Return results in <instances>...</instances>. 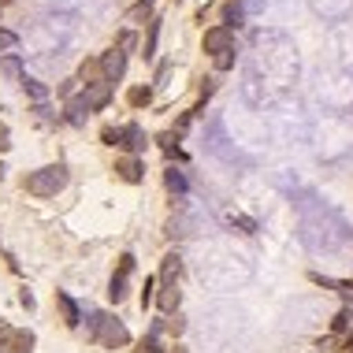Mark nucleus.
<instances>
[{
  "label": "nucleus",
  "instance_id": "obj_1",
  "mask_svg": "<svg viewBox=\"0 0 353 353\" xmlns=\"http://www.w3.org/2000/svg\"><path fill=\"white\" fill-rule=\"evenodd\" d=\"M63 186H68V168L63 164H49V168L34 171V175L26 179V190H30L34 197H56Z\"/></svg>",
  "mask_w": 353,
  "mask_h": 353
},
{
  "label": "nucleus",
  "instance_id": "obj_2",
  "mask_svg": "<svg viewBox=\"0 0 353 353\" xmlns=\"http://www.w3.org/2000/svg\"><path fill=\"white\" fill-rule=\"evenodd\" d=\"M90 339H93V342H101L104 350H119V346H127V342H130V331L123 327L116 316H101L97 331H93Z\"/></svg>",
  "mask_w": 353,
  "mask_h": 353
},
{
  "label": "nucleus",
  "instance_id": "obj_3",
  "mask_svg": "<svg viewBox=\"0 0 353 353\" xmlns=\"http://www.w3.org/2000/svg\"><path fill=\"white\" fill-rule=\"evenodd\" d=\"M101 74H104V82H112L116 85L123 74H127V52L123 49H108L101 56Z\"/></svg>",
  "mask_w": 353,
  "mask_h": 353
},
{
  "label": "nucleus",
  "instance_id": "obj_4",
  "mask_svg": "<svg viewBox=\"0 0 353 353\" xmlns=\"http://www.w3.org/2000/svg\"><path fill=\"white\" fill-rule=\"evenodd\" d=\"M227 49H234V30H227V26H212V30H205V52L216 56L219 52H227Z\"/></svg>",
  "mask_w": 353,
  "mask_h": 353
},
{
  "label": "nucleus",
  "instance_id": "obj_5",
  "mask_svg": "<svg viewBox=\"0 0 353 353\" xmlns=\"http://www.w3.org/2000/svg\"><path fill=\"white\" fill-rule=\"evenodd\" d=\"M145 145H149L145 130H141L138 123H127V127H123V138H119V149H130V157H138V152H145Z\"/></svg>",
  "mask_w": 353,
  "mask_h": 353
},
{
  "label": "nucleus",
  "instance_id": "obj_6",
  "mask_svg": "<svg viewBox=\"0 0 353 353\" xmlns=\"http://www.w3.org/2000/svg\"><path fill=\"white\" fill-rule=\"evenodd\" d=\"M82 101L90 104V112H101L104 104L112 101V82H97V85H85V93H82Z\"/></svg>",
  "mask_w": 353,
  "mask_h": 353
},
{
  "label": "nucleus",
  "instance_id": "obj_7",
  "mask_svg": "<svg viewBox=\"0 0 353 353\" xmlns=\"http://www.w3.org/2000/svg\"><path fill=\"white\" fill-rule=\"evenodd\" d=\"M116 175L123 179V183H141L145 168H141L138 157H119V160H116Z\"/></svg>",
  "mask_w": 353,
  "mask_h": 353
},
{
  "label": "nucleus",
  "instance_id": "obj_8",
  "mask_svg": "<svg viewBox=\"0 0 353 353\" xmlns=\"http://www.w3.org/2000/svg\"><path fill=\"white\" fill-rule=\"evenodd\" d=\"M56 305H60V312H63V323H68V327H79V323H82V312H79V305L71 301V294L56 290Z\"/></svg>",
  "mask_w": 353,
  "mask_h": 353
},
{
  "label": "nucleus",
  "instance_id": "obj_9",
  "mask_svg": "<svg viewBox=\"0 0 353 353\" xmlns=\"http://www.w3.org/2000/svg\"><path fill=\"white\" fill-rule=\"evenodd\" d=\"M123 19H127L130 26H141V23L149 26L157 15H152V4H149V0H138V4H130V8H127V15H123Z\"/></svg>",
  "mask_w": 353,
  "mask_h": 353
},
{
  "label": "nucleus",
  "instance_id": "obj_10",
  "mask_svg": "<svg viewBox=\"0 0 353 353\" xmlns=\"http://www.w3.org/2000/svg\"><path fill=\"white\" fill-rule=\"evenodd\" d=\"M160 312L164 316H175V309H179V286L175 283H164V290H160Z\"/></svg>",
  "mask_w": 353,
  "mask_h": 353
},
{
  "label": "nucleus",
  "instance_id": "obj_11",
  "mask_svg": "<svg viewBox=\"0 0 353 353\" xmlns=\"http://www.w3.org/2000/svg\"><path fill=\"white\" fill-rule=\"evenodd\" d=\"M4 350L8 353H30L34 350V335L30 331H12V339L4 342Z\"/></svg>",
  "mask_w": 353,
  "mask_h": 353
},
{
  "label": "nucleus",
  "instance_id": "obj_12",
  "mask_svg": "<svg viewBox=\"0 0 353 353\" xmlns=\"http://www.w3.org/2000/svg\"><path fill=\"white\" fill-rule=\"evenodd\" d=\"M63 112H68L71 127H85V119H90V104H85L82 97L79 101H68V108H63Z\"/></svg>",
  "mask_w": 353,
  "mask_h": 353
},
{
  "label": "nucleus",
  "instance_id": "obj_13",
  "mask_svg": "<svg viewBox=\"0 0 353 353\" xmlns=\"http://www.w3.org/2000/svg\"><path fill=\"white\" fill-rule=\"evenodd\" d=\"M179 275H183V261H179V253H168L164 264H160V279H164V283H179Z\"/></svg>",
  "mask_w": 353,
  "mask_h": 353
},
{
  "label": "nucleus",
  "instance_id": "obj_14",
  "mask_svg": "<svg viewBox=\"0 0 353 353\" xmlns=\"http://www.w3.org/2000/svg\"><path fill=\"white\" fill-rule=\"evenodd\" d=\"M164 186L171 190V194H179V197H183L186 190H190L186 175H183V171H179V168H168V171H164Z\"/></svg>",
  "mask_w": 353,
  "mask_h": 353
},
{
  "label": "nucleus",
  "instance_id": "obj_15",
  "mask_svg": "<svg viewBox=\"0 0 353 353\" xmlns=\"http://www.w3.org/2000/svg\"><path fill=\"white\" fill-rule=\"evenodd\" d=\"M19 82H23L26 97H34L37 104H45V101H49V85H45V82H37V79H26V74H23Z\"/></svg>",
  "mask_w": 353,
  "mask_h": 353
},
{
  "label": "nucleus",
  "instance_id": "obj_16",
  "mask_svg": "<svg viewBox=\"0 0 353 353\" xmlns=\"http://www.w3.org/2000/svg\"><path fill=\"white\" fill-rule=\"evenodd\" d=\"M79 82H85V85L104 82V74H101V60H85V63H82V71H79Z\"/></svg>",
  "mask_w": 353,
  "mask_h": 353
},
{
  "label": "nucleus",
  "instance_id": "obj_17",
  "mask_svg": "<svg viewBox=\"0 0 353 353\" xmlns=\"http://www.w3.org/2000/svg\"><path fill=\"white\" fill-rule=\"evenodd\" d=\"M157 37H160V19H152L149 30H145V45H141V56H145V60L157 56Z\"/></svg>",
  "mask_w": 353,
  "mask_h": 353
},
{
  "label": "nucleus",
  "instance_id": "obj_18",
  "mask_svg": "<svg viewBox=\"0 0 353 353\" xmlns=\"http://www.w3.org/2000/svg\"><path fill=\"white\" fill-rule=\"evenodd\" d=\"M242 19H245V12H242V4H223V26L227 30H234V26H242Z\"/></svg>",
  "mask_w": 353,
  "mask_h": 353
},
{
  "label": "nucleus",
  "instance_id": "obj_19",
  "mask_svg": "<svg viewBox=\"0 0 353 353\" xmlns=\"http://www.w3.org/2000/svg\"><path fill=\"white\" fill-rule=\"evenodd\" d=\"M149 101H152V90H149V85H134V90L127 93V104H130V108H145Z\"/></svg>",
  "mask_w": 353,
  "mask_h": 353
},
{
  "label": "nucleus",
  "instance_id": "obj_20",
  "mask_svg": "<svg viewBox=\"0 0 353 353\" xmlns=\"http://www.w3.org/2000/svg\"><path fill=\"white\" fill-rule=\"evenodd\" d=\"M0 71H4L8 79H23V60H19L15 52H8L4 60H0Z\"/></svg>",
  "mask_w": 353,
  "mask_h": 353
},
{
  "label": "nucleus",
  "instance_id": "obj_21",
  "mask_svg": "<svg viewBox=\"0 0 353 353\" xmlns=\"http://www.w3.org/2000/svg\"><path fill=\"white\" fill-rule=\"evenodd\" d=\"M108 298L116 301V305H119L123 298H127V275H119V272L112 275V283H108Z\"/></svg>",
  "mask_w": 353,
  "mask_h": 353
},
{
  "label": "nucleus",
  "instance_id": "obj_22",
  "mask_svg": "<svg viewBox=\"0 0 353 353\" xmlns=\"http://www.w3.org/2000/svg\"><path fill=\"white\" fill-rule=\"evenodd\" d=\"M234 60H238V49H227V52H219L212 63H216V71H231V68H234Z\"/></svg>",
  "mask_w": 353,
  "mask_h": 353
},
{
  "label": "nucleus",
  "instance_id": "obj_23",
  "mask_svg": "<svg viewBox=\"0 0 353 353\" xmlns=\"http://www.w3.org/2000/svg\"><path fill=\"white\" fill-rule=\"evenodd\" d=\"M119 138H123V127H104V130H101V141H104V145H119Z\"/></svg>",
  "mask_w": 353,
  "mask_h": 353
},
{
  "label": "nucleus",
  "instance_id": "obj_24",
  "mask_svg": "<svg viewBox=\"0 0 353 353\" xmlns=\"http://www.w3.org/2000/svg\"><path fill=\"white\" fill-rule=\"evenodd\" d=\"M15 45H19V34H12V30H4V26H0V52L15 49Z\"/></svg>",
  "mask_w": 353,
  "mask_h": 353
},
{
  "label": "nucleus",
  "instance_id": "obj_25",
  "mask_svg": "<svg viewBox=\"0 0 353 353\" xmlns=\"http://www.w3.org/2000/svg\"><path fill=\"white\" fill-rule=\"evenodd\" d=\"M350 323H353V309H342L339 316H335V323H331V327H335V331H346Z\"/></svg>",
  "mask_w": 353,
  "mask_h": 353
},
{
  "label": "nucleus",
  "instance_id": "obj_26",
  "mask_svg": "<svg viewBox=\"0 0 353 353\" xmlns=\"http://www.w3.org/2000/svg\"><path fill=\"white\" fill-rule=\"evenodd\" d=\"M116 49H123V52L134 49V30H123V34L116 37Z\"/></svg>",
  "mask_w": 353,
  "mask_h": 353
},
{
  "label": "nucleus",
  "instance_id": "obj_27",
  "mask_svg": "<svg viewBox=\"0 0 353 353\" xmlns=\"http://www.w3.org/2000/svg\"><path fill=\"white\" fill-rule=\"evenodd\" d=\"M138 353H164V350H160V342L149 335V339H141V342H138Z\"/></svg>",
  "mask_w": 353,
  "mask_h": 353
},
{
  "label": "nucleus",
  "instance_id": "obj_28",
  "mask_svg": "<svg viewBox=\"0 0 353 353\" xmlns=\"http://www.w3.org/2000/svg\"><path fill=\"white\" fill-rule=\"evenodd\" d=\"M134 272V253H123L119 256V275H130Z\"/></svg>",
  "mask_w": 353,
  "mask_h": 353
},
{
  "label": "nucleus",
  "instance_id": "obj_29",
  "mask_svg": "<svg viewBox=\"0 0 353 353\" xmlns=\"http://www.w3.org/2000/svg\"><path fill=\"white\" fill-rule=\"evenodd\" d=\"M8 149H12V130L0 123V152H8Z\"/></svg>",
  "mask_w": 353,
  "mask_h": 353
},
{
  "label": "nucleus",
  "instance_id": "obj_30",
  "mask_svg": "<svg viewBox=\"0 0 353 353\" xmlns=\"http://www.w3.org/2000/svg\"><path fill=\"white\" fill-rule=\"evenodd\" d=\"M152 286H157V279H145V290H141V309H149V301H152Z\"/></svg>",
  "mask_w": 353,
  "mask_h": 353
},
{
  "label": "nucleus",
  "instance_id": "obj_31",
  "mask_svg": "<svg viewBox=\"0 0 353 353\" xmlns=\"http://www.w3.org/2000/svg\"><path fill=\"white\" fill-rule=\"evenodd\" d=\"M34 116H37V123H52V112L45 104H34Z\"/></svg>",
  "mask_w": 353,
  "mask_h": 353
},
{
  "label": "nucleus",
  "instance_id": "obj_32",
  "mask_svg": "<svg viewBox=\"0 0 353 353\" xmlns=\"http://www.w3.org/2000/svg\"><path fill=\"white\" fill-rule=\"evenodd\" d=\"M183 327H186V323H183V316H168V331H175V335H179Z\"/></svg>",
  "mask_w": 353,
  "mask_h": 353
},
{
  "label": "nucleus",
  "instance_id": "obj_33",
  "mask_svg": "<svg viewBox=\"0 0 353 353\" xmlns=\"http://www.w3.org/2000/svg\"><path fill=\"white\" fill-rule=\"evenodd\" d=\"M8 339H12V327H8V320H0V350H4Z\"/></svg>",
  "mask_w": 353,
  "mask_h": 353
},
{
  "label": "nucleus",
  "instance_id": "obj_34",
  "mask_svg": "<svg viewBox=\"0 0 353 353\" xmlns=\"http://www.w3.org/2000/svg\"><path fill=\"white\" fill-rule=\"evenodd\" d=\"M212 90H216V79H205V82H201V97H208Z\"/></svg>",
  "mask_w": 353,
  "mask_h": 353
},
{
  "label": "nucleus",
  "instance_id": "obj_35",
  "mask_svg": "<svg viewBox=\"0 0 353 353\" xmlns=\"http://www.w3.org/2000/svg\"><path fill=\"white\" fill-rule=\"evenodd\" d=\"M19 301H23L26 309H34V294H30V290H23V294H19Z\"/></svg>",
  "mask_w": 353,
  "mask_h": 353
},
{
  "label": "nucleus",
  "instance_id": "obj_36",
  "mask_svg": "<svg viewBox=\"0 0 353 353\" xmlns=\"http://www.w3.org/2000/svg\"><path fill=\"white\" fill-rule=\"evenodd\" d=\"M4 4H8V0H0V8H4Z\"/></svg>",
  "mask_w": 353,
  "mask_h": 353
},
{
  "label": "nucleus",
  "instance_id": "obj_37",
  "mask_svg": "<svg viewBox=\"0 0 353 353\" xmlns=\"http://www.w3.org/2000/svg\"><path fill=\"white\" fill-rule=\"evenodd\" d=\"M149 4H152V0H149Z\"/></svg>",
  "mask_w": 353,
  "mask_h": 353
}]
</instances>
